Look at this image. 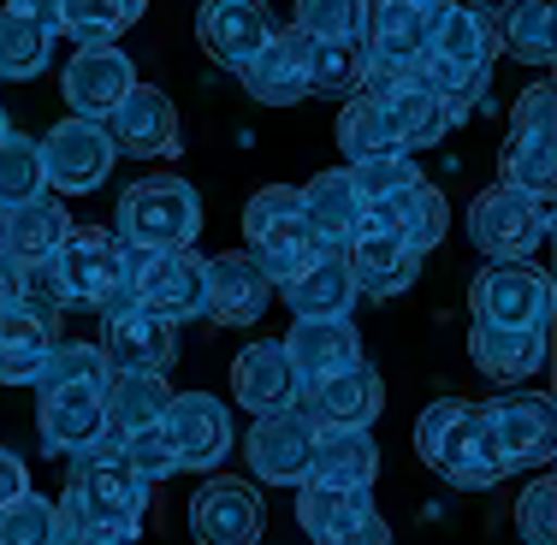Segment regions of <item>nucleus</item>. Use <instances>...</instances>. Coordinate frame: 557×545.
Listing matches in <instances>:
<instances>
[{
  "label": "nucleus",
  "mask_w": 557,
  "mask_h": 545,
  "mask_svg": "<svg viewBox=\"0 0 557 545\" xmlns=\"http://www.w3.org/2000/svg\"><path fill=\"white\" fill-rule=\"evenodd\" d=\"M54 510H60V522L96 528L108 540H137L143 510H149V481L125 462L119 438L101 433L96 445L72 450V474H65V492Z\"/></svg>",
  "instance_id": "nucleus-1"
},
{
  "label": "nucleus",
  "mask_w": 557,
  "mask_h": 545,
  "mask_svg": "<svg viewBox=\"0 0 557 545\" xmlns=\"http://www.w3.org/2000/svg\"><path fill=\"white\" fill-rule=\"evenodd\" d=\"M498 60V36H493V12L462 0V7H440L428 24V48H421L416 77L433 89V96L457 119L474 96L486 89V72Z\"/></svg>",
  "instance_id": "nucleus-2"
},
{
  "label": "nucleus",
  "mask_w": 557,
  "mask_h": 545,
  "mask_svg": "<svg viewBox=\"0 0 557 545\" xmlns=\"http://www.w3.org/2000/svg\"><path fill=\"white\" fill-rule=\"evenodd\" d=\"M416 457L457 492H486L504 481V469L493 462V450H486L481 404H462V397H440V404L421 409Z\"/></svg>",
  "instance_id": "nucleus-3"
},
{
  "label": "nucleus",
  "mask_w": 557,
  "mask_h": 545,
  "mask_svg": "<svg viewBox=\"0 0 557 545\" xmlns=\"http://www.w3.org/2000/svg\"><path fill=\"white\" fill-rule=\"evenodd\" d=\"M113 225H119V244L125 249H184L202 232V196H196V184L172 178V172H154V178H137L119 196Z\"/></svg>",
  "instance_id": "nucleus-4"
},
{
  "label": "nucleus",
  "mask_w": 557,
  "mask_h": 545,
  "mask_svg": "<svg viewBox=\"0 0 557 545\" xmlns=\"http://www.w3.org/2000/svg\"><path fill=\"white\" fill-rule=\"evenodd\" d=\"M244 237H249V256L261 261V273L273 285H285L297 268H309L321 256V237L309 232V214H302V196L290 184H268V190L249 196L244 208Z\"/></svg>",
  "instance_id": "nucleus-5"
},
{
  "label": "nucleus",
  "mask_w": 557,
  "mask_h": 545,
  "mask_svg": "<svg viewBox=\"0 0 557 545\" xmlns=\"http://www.w3.org/2000/svg\"><path fill=\"white\" fill-rule=\"evenodd\" d=\"M48 261H54V273H60L65 309L108 314L113 302L131 297V285H125V244H119L108 225H72Z\"/></svg>",
  "instance_id": "nucleus-6"
},
{
  "label": "nucleus",
  "mask_w": 557,
  "mask_h": 545,
  "mask_svg": "<svg viewBox=\"0 0 557 545\" xmlns=\"http://www.w3.org/2000/svg\"><path fill=\"white\" fill-rule=\"evenodd\" d=\"M469 237L486 261H528L552 237V202L510 190V184H493L469 202Z\"/></svg>",
  "instance_id": "nucleus-7"
},
{
  "label": "nucleus",
  "mask_w": 557,
  "mask_h": 545,
  "mask_svg": "<svg viewBox=\"0 0 557 545\" xmlns=\"http://www.w3.org/2000/svg\"><path fill=\"white\" fill-rule=\"evenodd\" d=\"M481 428H486V450L504 474L516 469H540L552 462V445H557V409L552 397H534V392H498L481 404Z\"/></svg>",
  "instance_id": "nucleus-8"
},
{
  "label": "nucleus",
  "mask_w": 557,
  "mask_h": 545,
  "mask_svg": "<svg viewBox=\"0 0 557 545\" xmlns=\"http://www.w3.org/2000/svg\"><path fill=\"white\" fill-rule=\"evenodd\" d=\"M125 285L137 302L161 309L166 321H196L208 297V261L184 249H125Z\"/></svg>",
  "instance_id": "nucleus-9"
},
{
  "label": "nucleus",
  "mask_w": 557,
  "mask_h": 545,
  "mask_svg": "<svg viewBox=\"0 0 557 545\" xmlns=\"http://www.w3.org/2000/svg\"><path fill=\"white\" fill-rule=\"evenodd\" d=\"M469 314L481 326L552 332V273L528 268V261H486L469 285Z\"/></svg>",
  "instance_id": "nucleus-10"
},
{
  "label": "nucleus",
  "mask_w": 557,
  "mask_h": 545,
  "mask_svg": "<svg viewBox=\"0 0 557 545\" xmlns=\"http://www.w3.org/2000/svg\"><path fill=\"white\" fill-rule=\"evenodd\" d=\"M101 356L119 374H166L178 356V321H166L161 309L125 297L101 314Z\"/></svg>",
  "instance_id": "nucleus-11"
},
{
  "label": "nucleus",
  "mask_w": 557,
  "mask_h": 545,
  "mask_svg": "<svg viewBox=\"0 0 557 545\" xmlns=\"http://www.w3.org/2000/svg\"><path fill=\"white\" fill-rule=\"evenodd\" d=\"M119 161L113 149V131L101 119H77L65 113L54 131L42 137V172H48V190H65V196H89L108 184V172Z\"/></svg>",
  "instance_id": "nucleus-12"
},
{
  "label": "nucleus",
  "mask_w": 557,
  "mask_h": 545,
  "mask_svg": "<svg viewBox=\"0 0 557 545\" xmlns=\"http://www.w3.org/2000/svg\"><path fill=\"white\" fill-rule=\"evenodd\" d=\"M161 428L172 438V450H178V469H190V474H214L232 457V416L208 392H172Z\"/></svg>",
  "instance_id": "nucleus-13"
},
{
  "label": "nucleus",
  "mask_w": 557,
  "mask_h": 545,
  "mask_svg": "<svg viewBox=\"0 0 557 545\" xmlns=\"http://www.w3.org/2000/svg\"><path fill=\"white\" fill-rule=\"evenodd\" d=\"M261 522H268V510H261L256 486L232 481V474L202 481V486H196V498H190V534H196V545H256Z\"/></svg>",
  "instance_id": "nucleus-14"
},
{
  "label": "nucleus",
  "mask_w": 557,
  "mask_h": 545,
  "mask_svg": "<svg viewBox=\"0 0 557 545\" xmlns=\"http://www.w3.org/2000/svg\"><path fill=\"white\" fill-rule=\"evenodd\" d=\"M285 362L297 374V397L314 392L321 380H333L338 368L362 362V332L350 326V314H321V321H297L285 332Z\"/></svg>",
  "instance_id": "nucleus-15"
},
{
  "label": "nucleus",
  "mask_w": 557,
  "mask_h": 545,
  "mask_svg": "<svg viewBox=\"0 0 557 545\" xmlns=\"http://www.w3.org/2000/svg\"><path fill=\"white\" fill-rule=\"evenodd\" d=\"M137 84V65H131L125 48H77L72 65L60 72V96L77 119H101L108 125L113 108L131 96Z\"/></svg>",
  "instance_id": "nucleus-16"
},
{
  "label": "nucleus",
  "mask_w": 557,
  "mask_h": 545,
  "mask_svg": "<svg viewBox=\"0 0 557 545\" xmlns=\"http://www.w3.org/2000/svg\"><path fill=\"white\" fill-rule=\"evenodd\" d=\"M273 302V278L261 273V261L249 249H225V256L208 261V297L202 314L214 326H261Z\"/></svg>",
  "instance_id": "nucleus-17"
},
{
  "label": "nucleus",
  "mask_w": 557,
  "mask_h": 545,
  "mask_svg": "<svg viewBox=\"0 0 557 545\" xmlns=\"http://www.w3.org/2000/svg\"><path fill=\"white\" fill-rule=\"evenodd\" d=\"M108 131H113V149L137 154V161H172V154L184 149L178 143V108H172V96L154 84H131V96L113 108Z\"/></svg>",
  "instance_id": "nucleus-18"
},
{
  "label": "nucleus",
  "mask_w": 557,
  "mask_h": 545,
  "mask_svg": "<svg viewBox=\"0 0 557 545\" xmlns=\"http://www.w3.org/2000/svg\"><path fill=\"white\" fill-rule=\"evenodd\" d=\"M428 24H433L428 0H368V12H362L368 65H386V72H416L421 48H428Z\"/></svg>",
  "instance_id": "nucleus-19"
},
{
  "label": "nucleus",
  "mask_w": 557,
  "mask_h": 545,
  "mask_svg": "<svg viewBox=\"0 0 557 545\" xmlns=\"http://www.w3.org/2000/svg\"><path fill=\"white\" fill-rule=\"evenodd\" d=\"M273 30L278 24H273L268 0H202V12H196V42L225 72H237Z\"/></svg>",
  "instance_id": "nucleus-20"
},
{
  "label": "nucleus",
  "mask_w": 557,
  "mask_h": 545,
  "mask_svg": "<svg viewBox=\"0 0 557 545\" xmlns=\"http://www.w3.org/2000/svg\"><path fill=\"white\" fill-rule=\"evenodd\" d=\"M309 433H314V421L297 404L273 409V416H256V428L244 438L249 474H261L268 486H297L309 474Z\"/></svg>",
  "instance_id": "nucleus-21"
},
{
  "label": "nucleus",
  "mask_w": 557,
  "mask_h": 545,
  "mask_svg": "<svg viewBox=\"0 0 557 545\" xmlns=\"http://www.w3.org/2000/svg\"><path fill=\"white\" fill-rule=\"evenodd\" d=\"M297 409L309 421H326V428H374L380 409H386V385H380V374L362 356V362L338 368L333 380H321L314 392H302Z\"/></svg>",
  "instance_id": "nucleus-22"
},
{
  "label": "nucleus",
  "mask_w": 557,
  "mask_h": 545,
  "mask_svg": "<svg viewBox=\"0 0 557 545\" xmlns=\"http://www.w3.org/2000/svg\"><path fill=\"white\" fill-rule=\"evenodd\" d=\"M101 385H108V380L48 385V392H36V397H42V404H36V428H42L48 450L72 457V450L96 445V438L108 433V421H101Z\"/></svg>",
  "instance_id": "nucleus-23"
},
{
  "label": "nucleus",
  "mask_w": 557,
  "mask_h": 545,
  "mask_svg": "<svg viewBox=\"0 0 557 545\" xmlns=\"http://www.w3.org/2000/svg\"><path fill=\"white\" fill-rule=\"evenodd\" d=\"M232 397L249 416H273V409L297 404V374H290V362H285V344L278 338L244 344L237 362H232Z\"/></svg>",
  "instance_id": "nucleus-24"
},
{
  "label": "nucleus",
  "mask_w": 557,
  "mask_h": 545,
  "mask_svg": "<svg viewBox=\"0 0 557 545\" xmlns=\"http://www.w3.org/2000/svg\"><path fill=\"white\" fill-rule=\"evenodd\" d=\"M344 261H350L356 290H374V297H397L421 278V256L404 244V237L380 232V225H362V232L344 244Z\"/></svg>",
  "instance_id": "nucleus-25"
},
{
  "label": "nucleus",
  "mask_w": 557,
  "mask_h": 545,
  "mask_svg": "<svg viewBox=\"0 0 557 545\" xmlns=\"http://www.w3.org/2000/svg\"><path fill=\"white\" fill-rule=\"evenodd\" d=\"M380 474V445L368 428H326L314 421L309 433V474L302 481H326V486H374Z\"/></svg>",
  "instance_id": "nucleus-26"
},
{
  "label": "nucleus",
  "mask_w": 557,
  "mask_h": 545,
  "mask_svg": "<svg viewBox=\"0 0 557 545\" xmlns=\"http://www.w3.org/2000/svg\"><path fill=\"white\" fill-rule=\"evenodd\" d=\"M362 225H380V232L404 237L416 256H428V249L450 232V208H445V196L433 190L428 178H416L409 190H397V196H386V202L362 208Z\"/></svg>",
  "instance_id": "nucleus-27"
},
{
  "label": "nucleus",
  "mask_w": 557,
  "mask_h": 545,
  "mask_svg": "<svg viewBox=\"0 0 557 545\" xmlns=\"http://www.w3.org/2000/svg\"><path fill=\"white\" fill-rule=\"evenodd\" d=\"M273 297H285L297 321L350 314V309H356V278H350V261H344V249H321L309 268H297V273L285 278V285H273Z\"/></svg>",
  "instance_id": "nucleus-28"
},
{
  "label": "nucleus",
  "mask_w": 557,
  "mask_h": 545,
  "mask_svg": "<svg viewBox=\"0 0 557 545\" xmlns=\"http://www.w3.org/2000/svg\"><path fill=\"white\" fill-rule=\"evenodd\" d=\"M72 232V214L60 208V196H30V202L0 208V256L7 261H48L60 249V237Z\"/></svg>",
  "instance_id": "nucleus-29"
},
{
  "label": "nucleus",
  "mask_w": 557,
  "mask_h": 545,
  "mask_svg": "<svg viewBox=\"0 0 557 545\" xmlns=\"http://www.w3.org/2000/svg\"><path fill=\"white\" fill-rule=\"evenodd\" d=\"M297 30V24H290ZM297 60H302V84L309 96H356L368 72V48L362 36H302L297 30Z\"/></svg>",
  "instance_id": "nucleus-30"
},
{
  "label": "nucleus",
  "mask_w": 557,
  "mask_h": 545,
  "mask_svg": "<svg viewBox=\"0 0 557 545\" xmlns=\"http://www.w3.org/2000/svg\"><path fill=\"white\" fill-rule=\"evenodd\" d=\"M237 77H244V89L261 101V108H297V101L309 96L302 60H297V30H273L256 54L237 65Z\"/></svg>",
  "instance_id": "nucleus-31"
},
{
  "label": "nucleus",
  "mask_w": 557,
  "mask_h": 545,
  "mask_svg": "<svg viewBox=\"0 0 557 545\" xmlns=\"http://www.w3.org/2000/svg\"><path fill=\"white\" fill-rule=\"evenodd\" d=\"M469 362L486 380H534L546 368V332L534 326H481L469 332Z\"/></svg>",
  "instance_id": "nucleus-32"
},
{
  "label": "nucleus",
  "mask_w": 557,
  "mask_h": 545,
  "mask_svg": "<svg viewBox=\"0 0 557 545\" xmlns=\"http://www.w3.org/2000/svg\"><path fill=\"white\" fill-rule=\"evenodd\" d=\"M297 196H302V214H309V232L321 237L326 249H344L362 232V196H356V184L344 166L314 172L309 190H297Z\"/></svg>",
  "instance_id": "nucleus-33"
},
{
  "label": "nucleus",
  "mask_w": 557,
  "mask_h": 545,
  "mask_svg": "<svg viewBox=\"0 0 557 545\" xmlns=\"http://www.w3.org/2000/svg\"><path fill=\"white\" fill-rule=\"evenodd\" d=\"M380 108H386V119H392V131H397V149H428V143H440L445 131H450V108L440 96H433L428 84H421L416 72L409 77H397L392 89H380Z\"/></svg>",
  "instance_id": "nucleus-34"
},
{
  "label": "nucleus",
  "mask_w": 557,
  "mask_h": 545,
  "mask_svg": "<svg viewBox=\"0 0 557 545\" xmlns=\"http://www.w3.org/2000/svg\"><path fill=\"white\" fill-rule=\"evenodd\" d=\"M297 522L314 545L338 540L362 516H374V486H326V481H297Z\"/></svg>",
  "instance_id": "nucleus-35"
},
{
  "label": "nucleus",
  "mask_w": 557,
  "mask_h": 545,
  "mask_svg": "<svg viewBox=\"0 0 557 545\" xmlns=\"http://www.w3.org/2000/svg\"><path fill=\"white\" fill-rule=\"evenodd\" d=\"M166 380L161 374H108L101 385V421H108V438H131L143 428H154V421L166 416Z\"/></svg>",
  "instance_id": "nucleus-36"
},
{
  "label": "nucleus",
  "mask_w": 557,
  "mask_h": 545,
  "mask_svg": "<svg viewBox=\"0 0 557 545\" xmlns=\"http://www.w3.org/2000/svg\"><path fill=\"white\" fill-rule=\"evenodd\" d=\"M493 36L510 60L522 65H552L557 54V24H552V0H504L493 12Z\"/></svg>",
  "instance_id": "nucleus-37"
},
{
  "label": "nucleus",
  "mask_w": 557,
  "mask_h": 545,
  "mask_svg": "<svg viewBox=\"0 0 557 545\" xmlns=\"http://www.w3.org/2000/svg\"><path fill=\"white\" fill-rule=\"evenodd\" d=\"M48 344H54V321L24 302H12L0 314V385H30L36 368H42Z\"/></svg>",
  "instance_id": "nucleus-38"
},
{
  "label": "nucleus",
  "mask_w": 557,
  "mask_h": 545,
  "mask_svg": "<svg viewBox=\"0 0 557 545\" xmlns=\"http://www.w3.org/2000/svg\"><path fill=\"white\" fill-rule=\"evenodd\" d=\"M143 12H149V0H65L60 36H72L77 48H113Z\"/></svg>",
  "instance_id": "nucleus-39"
},
{
  "label": "nucleus",
  "mask_w": 557,
  "mask_h": 545,
  "mask_svg": "<svg viewBox=\"0 0 557 545\" xmlns=\"http://www.w3.org/2000/svg\"><path fill=\"white\" fill-rule=\"evenodd\" d=\"M338 149H344V161H368V154H404L397 149V131H392V119L386 108H380L374 96H344V108H338Z\"/></svg>",
  "instance_id": "nucleus-40"
},
{
  "label": "nucleus",
  "mask_w": 557,
  "mask_h": 545,
  "mask_svg": "<svg viewBox=\"0 0 557 545\" xmlns=\"http://www.w3.org/2000/svg\"><path fill=\"white\" fill-rule=\"evenodd\" d=\"M504 184L528 196H546L557 184V131H510L504 143Z\"/></svg>",
  "instance_id": "nucleus-41"
},
{
  "label": "nucleus",
  "mask_w": 557,
  "mask_h": 545,
  "mask_svg": "<svg viewBox=\"0 0 557 545\" xmlns=\"http://www.w3.org/2000/svg\"><path fill=\"white\" fill-rule=\"evenodd\" d=\"M48 54H54V36L42 24H30L24 12L0 7V77H42L48 72Z\"/></svg>",
  "instance_id": "nucleus-42"
},
{
  "label": "nucleus",
  "mask_w": 557,
  "mask_h": 545,
  "mask_svg": "<svg viewBox=\"0 0 557 545\" xmlns=\"http://www.w3.org/2000/svg\"><path fill=\"white\" fill-rule=\"evenodd\" d=\"M42 190H48L42 143L24 137V131H7V137H0V208L30 202V196H42Z\"/></svg>",
  "instance_id": "nucleus-43"
},
{
  "label": "nucleus",
  "mask_w": 557,
  "mask_h": 545,
  "mask_svg": "<svg viewBox=\"0 0 557 545\" xmlns=\"http://www.w3.org/2000/svg\"><path fill=\"white\" fill-rule=\"evenodd\" d=\"M108 356H101V344H72V338H54L42 356V368H36V392H48V385H84V380H108Z\"/></svg>",
  "instance_id": "nucleus-44"
},
{
  "label": "nucleus",
  "mask_w": 557,
  "mask_h": 545,
  "mask_svg": "<svg viewBox=\"0 0 557 545\" xmlns=\"http://www.w3.org/2000/svg\"><path fill=\"white\" fill-rule=\"evenodd\" d=\"M344 172H350V184H356V196H362V208L386 202V196L409 190V184L421 178V166L409 161V154H368V161H350Z\"/></svg>",
  "instance_id": "nucleus-45"
},
{
  "label": "nucleus",
  "mask_w": 557,
  "mask_h": 545,
  "mask_svg": "<svg viewBox=\"0 0 557 545\" xmlns=\"http://www.w3.org/2000/svg\"><path fill=\"white\" fill-rule=\"evenodd\" d=\"M60 528V510L36 492H18V498L0 510V545H48Z\"/></svg>",
  "instance_id": "nucleus-46"
},
{
  "label": "nucleus",
  "mask_w": 557,
  "mask_h": 545,
  "mask_svg": "<svg viewBox=\"0 0 557 545\" xmlns=\"http://www.w3.org/2000/svg\"><path fill=\"white\" fill-rule=\"evenodd\" d=\"M516 534L528 545H557V486H552V474L528 481V492L516 498Z\"/></svg>",
  "instance_id": "nucleus-47"
},
{
  "label": "nucleus",
  "mask_w": 557,
  "mask_h": 545,
  "mask_svg": "<svg viewBox=\"0 0 557 545\" xmlns=\"http://www.w3.org/2000/svg\"><path fill=\"white\" fill-rule=\"evenodd\" d=\"M368 0H297V30L302 36H362Z\"/></svg>",
  "instance_id": "nucleus-48"
},
{
  "label": "nucleus",
  "mask_w": 557,
  "mask_h": 545,
  "mask_svg": "<svg viewBox=\"0 0 557 545\" xmlns=\"http://www.w3.org/2000/svg\"><path fill=\"white\" fill-rule=\"evenodd\" d=\"M119 450H125V462L149 486L166 481V474H178V450H172V438H166L161 421H154V428H143V433H131V438H119Z\"/></svg>",
  "instance_id": "nucleus-49"
},
{
  "label": "nucleus",
  "mask_w": 557,
  "mask_h": 545,
  "mask_svg": "<svg viewBox=\"0 0 557 545\" xmlns=\"http://www.w3.org/2000/svg\"><path fill=\"white\" fill-rule=\"evenodd\" d=\"M510 131H557V89L552 84L522 89L510 108Z\"/></svg>",
  "instance_id": "nucleus-50"
},
{
  "label": "nucleus",
  "mask_w": 557,
  "mask_h": 545,
  "mask_svg": "<svg viewBox=\"0 0 557 545\" xmlns=\"http://www.w3.org/2000/svg\"><path fill=\"white\" fill-rule=\"evenodd\" d=\"M326 545H392V528L380 522V510H374V516H362L356 528H344V534L326 540Z\"/></svg>",
  "instance_id": "nucleus-51"
},
{
  "label": "nucleus",
  "mask_w": 557,
  "mask_h": 545,
  "mask_svg": "<svg viewBox=\"0 0 557 545\" xmlns=\"http://www.w3.org/2000/svg\"><path fill=\"white\" fill-rule=\"evenodd\" d=\"M18 492H30V474H24V462L12 457L7 445H0V510H7V504L18 498Z\"/></svg>",
  "instance_id": "nucleus-52"
},
{
  "label": "nucleus",
  "mask_w": 557,
  "mask_h": 545,
  "mask_svg": "<svg viewBox=\"0 0 557 545\" xmlns=\"http://www.w3.org/2000/svg\"><path fill=\"white\" fill-rule=\"evenodd\" d=\"M12 12H24L30 24H42L48 36H60V12H65V0H12Z\"/></svg>",
  "instance_id": "nucleus-53"
},
{
  "label": "nucleus",
  "mask_w": 557,
  "mask_h": 545,
  "mask_svg": "<svg viewBox=\"0 0 557 545\" xmlns=\"http://www.w3.org/2000/svg\"><path fill=\"white\" fill-rule=\"evenodd\" d=\"M48 545H108V534H96V528H77V522H60Z\"/></svg>",
  "instance_id": "nucleus-54"
},
{
  "label": "nucleus",
  "mask_w": 557,
  "mask_h": 545,
  "mask_svg": "<svg viewBox=\"0 0 557 545\" xmlns=\"http://www.w3.org/2000/svg\"><path fill=\"white\" fill-rule=\"evenodd\" d=\"M12 302H18V261L0 256V314H7Z\"/></svg>",
  "instance_id": "nucleus-55"
},
{
  "label": "nucleus",
  "mask_w": 557,
  "mask_h": 545,
  "mask_svg": "<svg viewBox=\"0 0 557 545\" xmlns=\"http://www.w3.org/2000/svg\"><path fill=\"white\" fill-rule=\"evenodd\" d=\"M428 7H433V12H440V7H462V0H428Z\"/></svg>",
  "instance_id": "nucleus-56"
},
{
  "label": "nucleus",
  "mask_w": 557,
  "mask_h": 545,
  "mask_svg": "<svg viewBox=\"0 0 557 545\" xmlns=\"http://www.w3.org/2000/svg\"><path fill=\"white\" fill-rule=\"evenodd\" d=\"M7 131H12V125H7V108H0V137H7Z\"/></svg>",
  "instance_id": "nucleus-57"
},
{
  "label": "nucleus",
  "mask_w": 557,
  "mask_h": 545,
  "mask_svg": "<svg viewBox=\"0 0 557 545\" xmlns=\"http://www.w3.org/2000/svg\"><path fill=\"white\" fill-rule=\"evenodd\" d=\"M108 545H131V540H108Z\"/></svg>",
  "instance_id": "nucleus-58"
}]
</instances>
